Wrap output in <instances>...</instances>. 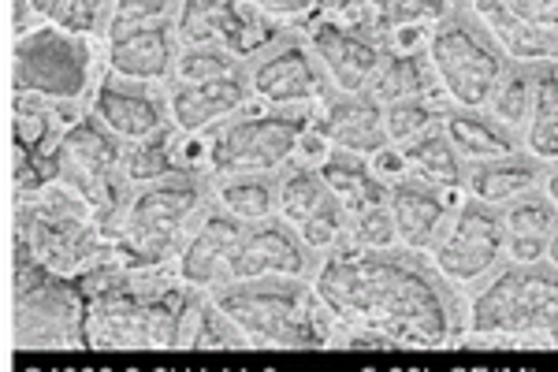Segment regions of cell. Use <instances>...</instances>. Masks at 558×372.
<instances>
[{"instance_id":"1","label":"cell","mask_w":558,"mask_h":372,"mask_svg":"<svg viewBox=\"0 0 558 372\" xmlns=\"http://www.w3.org/2000/svg\"><path fill=\"white\" fill-rule=\"evenodd\" d=\"M313 287L336 321V347L444 350L465 332V295L421 250L347 239L320 257Z\"/></svg>"},{"instance_id":"2","label":"cell","mask_w":558,"mask_h":372,"mask_svg":"<svg viewBox=\"0 0 558 372\" xmlns=\"http://www.w3.org/2000/svg\"><path fill=\"white\" fill-rule=\"evenodd\" d=\"M317 265L320 257L305 247L302 235L283 216L239 220L216 202L175 257V272L197 290H216L223 284L260 276L313 279Z\"/></svg>"},{"instance_id":"3","label":"cell","mask_w":558,"mask_h":372,"mask_svg":"<svg viewBox=\"0 0 558 372\" xmlns=\"http://www.w3.org/2000/svg\"><path fill=\"white\" fill-rule=\"evenodd\" d=\"M213 205V176L202 168H179L165 179L131 187L116 216L105 224L116 261L138 268L175 265L179 250Z\"/></svg>"},{"instance_id":"4","label":"cell","mask_w":558,"mask_h":372,"mask_svg":"<svg viewBox=\"0 0 558 372\" xmlns=\"http://www.w3.org/2000/svg\"><path fill=\"white\" fill-rule=\"evenodd\" d=\"M470 347H533L558 350V268L551 261H507L465 295Z\"/></svg>"},{"instance_id":"5","label":"cell","mask_w":558,"mask_h":372,"mask_svg":"<svg viewBox=\"0 0 558 372\" xmlns=\"http://www.w3.org/2000/svg\"><path fill=\"white\" fill-rule=\"evenodd\" d=\"M213 302L246 335L250 350L336 347V321L324 310L313 279L260 276L209 290Z\"/></svg>"},{"instance_id":"6","label":"cell","mask_w":558,"mask_h":372,"mask_svg":"<svg viewBox=\"0 0 558 372\" xmlns=\"http://www.w3.org/2000/svg\"><path fill=\"white\" fill-rule=\"evenodd\" d=\"M15 247L31 250L41 265L64 276H83L101 261H112V242L105 239L97 213L68 187L52 183L15 208Z\"/></svg>"},{"instance_id":"7","label":"cell","mask_w":558,"mask_h":372,"mask_svg":"<svg viewBox=\"0 0 558 372\" xmlns=\"http://www.w3.org/2000/svg\"><path fill=\"white\" fill-rule=\"evenodd\" d=\"M317 108H265L250 105L235 120L205 134V165L213 179L279 176L294 157Z\"/></svg>"},{"instance_id":"8","label":"cell","mask_w":558,"mask_h":372,"mask_svg":"<svg viewBox=\"0 0 558 372\" xmlns=\"http://www.w3.org/2000/svg\"><path fill=\"white\" fill-rule=\"evenodd\" d=\"M425 57L436 71L444 101L462 108L488 105L495 83L514 63L488 34V26L473 15L470 0H462L454 12H447L444 20L428 26Z\"/></svg>"},{"instance_id":"9","label":"cell","mask_w":558,"mask_h":372,"mask_svg":"<svg viewBox=\"0 0 558 372\" xmlns=\"http://www.w3.org/2000/svg\"><path fill=\"white\" fill-rule=\"evenodd\" d=\"M86 295L78 276L15 247V350H86Z\"/></svg>"},{"instance_id":"10","label":"cell","mask_w":558,"mask_h":372,"mask_svg":"<svg viewBox=\"0 0 558 372\" xmlns=\"http://www.w3.org/2000/svg\"><path fill=\"white\" fill-rule=\"evenodd\" d=\"M97 38L41 23L12 41V86L45 101L89 105L97 86Z\"/></svg>"},{"instance_id":"11","label":"cell","mask_w":558,"mask_h":372,"mask_svg":"<svg viewBox=\"0 0 558 372\" xmlns=\"http://www.w3.org/2000/svg\"><path fill=\"white\" fill-rule=\"evenodd\" d=\"M57 183L68 187L75 197L97 213V224H105L116 216V208L128 197V176H123V160H128V142L116 139L108 127L97 120L94 112L78 116L75 123L64 131L57 153Z\"/></svg>"},{"instance_id":"12","label":"cell","mask_w":558,"mask_h":372,"mask_svg":"<svg viewBox=\"0 0 558 372\" xmlns=\"http://www.w3.org/2000/svg\"><path fill=\"white\" fill-rule=\"evenodd\" d=\"M428 257L444 272L447 284L458 287L462 295L481 287L492 272L507 265V228H502L499 205L476 202V197L465 194L454 205L451 220H447L436 247L428 250Z\"/></svg>"},{"instance_id":"13","label":"cell","mask_w":558,"mask_h":372,"mask_svg":"<svg viewBox=\"0 0 558 372\" xmlns=\"http://www.w3.org/2000/svg\"><path fill=\"white\" fill-rule=\"evenodd\" d=\"M302 38L317 52L324 75L336 94H365L380 68L391 57V41L384 34L368 31V26H350L343 20H331L324 12H313L302 26Z\"/></svg>"},{"instance_id":"14","label":"cell","mask_w":558,"mask_h":372,"mask_svg":"<svg viewBox=\"0 0 558 372\" xmlns=\"http://www.w3.org/2000/svg\"><path fill=\"white\" fill-rule=\"evenodd\" d=\"M250 89L254 105L265 108H317L331 94V83L302 31H287L272 49L250 60Z\"/></svg>"},{"instance_id":"15","label":"cell","mask_w":558,"mask_h":372,"mask_svg":"<svg viewBox=\"0 0 558 372\" xmlns=\"http://www.w3.org/2000/svg\"><path fill=\"white\" fill-rule=\"evenodd\" d=\"M279 216L317 257L347 242V208L310 160H291L279 171Z\"/></svg>"},{"instance_id":"16","label":"cell","mask_w":558,"mask_h":372,"mask_svg":"<svg viewBox=\"0 0 558 372\" xmlns=\"http://www.w3.org/2000/svg\"><path fill=\"white\" fill-rule=\"evenodd\" d=\"M470 8L514 63H558V0H470Z\"/></svg>"},{"instance_id":"17","label":"cell","mask_w":558,"mask_h":372,"mask_svg":"<svg viewBox=\"0 0 558 372\" xmlns=\"http://www.w3.org/2000/svg\"><path fill=\"white\" fill-rule=\"evenodd\" d=\"M89 112L128 145L172 127V116H168V86L134 83V79H120L105 68L94 94H89Z\"/></svg>"},{"instance_id":"18","label":"cell","mask_w":558,"mask_h":372,"mask_svg":"<svg viewBox=\"0 0 558 372\" xmlns=\"http://www.w3.org/2000/svg\"><path fill=\"white\" fill-rule=\"evenodd\" d=\"M254 105L250 68L205 83H168V116L183 134H209Z\"/></svg>"},{"instance_id":"19","label":"cell","mask_w":558,"mask_h":372,"mask_svg":"<svg viewBox=\"0 0 558 372\" xmlns=\"http://www.w3.org/2000/svg\"><path fill=\"white\" fill-rule=\"evenodd\" d=\"M179 57V34L172 23H153L138 26L128 34H112L101 41V68L120 79H134V83L168 86L175 75Z\"/></svg>"},{"instance_id":"20","label":"cell","mask_w":558,"mask_h":372,"mask_svg":"<svg viewBox=\"0 0 558 372\" xmlns=\"http://www.w3.org/2000/svg\"><path fill=\"white\" fill-rule=\"evenodd\" d=\"M465 194H447V190L428 187L413 176L395 179L391 190H387V205H391L399 247L428 253L439 242V235H444L447 220H451L454 205Z\"/></svg>"},{"instance_id":"21","label":"cell","mask_w":558,"mask_h":372,"mask_svg":"<svg viewBox=\"0 0 558 372\" xmlns=\"http://www.w3.org/2000/svg\"><path fill=\"white\" fill-rule=\"evenodd\" d=\"M313 127L324 134V142L331 149H350L362 153V157H376L387 149V127H384V105L373 101L368 94H336L317 105Z\"/></svg>"},{"instance_id":"22","label":"cell","mask_w":558,"mask_h":372,"mask_svg":"<svg viewBox=\"0 0 558 372\" xmlns=\"http://www.w3.org/2000/svg\"><path fill=\"white\" fill-rule=\"evenodd\" d=\"M544 171L547 165L536 160L529 149L507 153V157H492V160H476L465 171V194L476 197V202L488 205H507L514 197L529 194V190L544 187Z\"/></svg>"},{"instance_id":"23","label":"cell","mask_w":558,"mask_h":372,"mask_svg":"<svg viewBox=\"0 0 558 372\" xmlns=\"http://www.w3.org/2000/svg\"><path fill=\"white\" fill-rule=\"evenodd\" d=\"M395 149L402 157V176H413L428 187L447 190V194H465V171H470V165L454 149V142L447 139L444 123L407 145H395Z\"/></svg>"},{"instance_id":"24","label":"cell","mask_w":558,"mask_h":372,"mask_svg":"<svg viewBox=\"0 0 558 372\" xmlns=\"http://www.w3.org/2000/svg\"><path fill=\"white\" fill-rule=\"evenodd\" d=\"M444 131H447V139L454 142V149L465 157V165L525 149L518 134L507 131V127L495 120L492 112H484V108H462V105L444 101Z\"/></svg>"},{"instance_id":"25","label":"cell","mask_w":558,"mask_h":372,"mask_svg":"<svg viewBox=\"0 0 558 372\" xmlns=\"http://www.w3.org/2000/svg\"><path fill=\"white\" fill-rule=\"evenodd\" d=\"M317 168L324 183L336 190V197L343 202L347 213L373 202H387L391 183L380 179V171L373 168V157H362V153H350V149H328Z\"/></svg>"},{"instance_id":"26","label":"cell","mask_w":558,"mask_h":372,"mask_svg":"<svg viewBox=\"0 0 558 372\" xmlns=\"http://www.w3.org/2000/svg\"><path fill=\"white\" fill-rule=\"evenodd\" d=\"M365 94L380 105L413 101V97H444L425 49H395Z\"/></svg>"},{"instance_id":"27","label":"cell","mask_w":558,"mask_h":372,"mask_svg":"<svg viewBox=\"0 0 558 372\" xmlns=\"http://www.w3.org/2000/svg\"><path fill=\"white\" fill-rule=\"evenodd\" d=\"M521 145H525L536 160H544V165L558 160V63H539L536 68L533 116H529V123H525Z\"/></svg>"},{"instance_id":"28","label":"cell","mask_w":558,"mask_h":372,"mask_svg":"<svg viewBox=\"0 0 558 372\" xmlns=\"http://www.w3.org/2000/svg\"><path fill=\"white\" fill-rule=\"evenodd\" d=\"M179 168H191V165H186V153H183V131H175V127H165V131L128 145V160H123L128 187L153 183V179H165Z\"/></svg>"},{"instance_id":"29","label":"cell","mask_w":558,"mask_h":372,"mask_svg":"<svg viewBox=\"0 0 558 372\" xmlns=\"http://www.w3.org/2000/svg\"><path fill=\"white\" fill-rule=\"evenodd\" d=\"M213 202L239 220H268L279 216V176L213 179Z\"/></svg>"},{"instance_id":"30","label":"cell","mask_w":558,"mask_h":372,"mask_svg":"<svg viewBox=\"0 0 558 372\" xmlns=\"http://www.w3.org/2000/svg\"><path fill=\"white\" fill-rule=\"evenodd\" d=\"M533 97H536V68H529V63H510L499 83H495L484 112H492L507 131H514L521 139L529 116H533Z\"/></svg>"},{"instance_id":"31","label":"cell","mask_w":558,"mask_h":372,"mask_svg":"<svg viewBox=\"0 0 558 372\" xmlns=\"http://www.w3.org/2000/svg\"><path fill=\"white\" fill-rule=\"evenodd\" d=\"M239 8L242 0H179V12H175L179 45L223 41L228 23L235 20Z\"/></svg>"},{"instance_id":"32","label":"cell","mask_w":558,"mask_h":372,"mask_svg":"<svg viewBox=\"0 0 558 372\" xmlns=\"http://www.w3.org/2000/svg\"><path fill=\"white\" fill-rule=\"evenodd\" d=\"M499 213H502V228H507V235H514V239H551L558 224V205L547 197L544 187L507 202Z\"/></svg>"},{"instance_id":"33","label":"cell","mask_w":558,"mask_h":372,"mask_svg":"<svg viewBox=\"0 0 558 372\" xmlns=\"http://www.w3.org/2000/svg\"><path fill=\"white\" fill-rule=\"evenodd\" d=\"M250 68L246 60H239L228 45L220 41H202V45H179L175 57V75L172 83H205V79L235 75V71Z\"/></svg>"},{"instance_id":"34","label":"cell","mask_w":558,"mask_h":372,"mask_svg":"<svg viewBox=\"0 0 558 372\" xmlns=\"http://www.w3.org/2000/svg\"><path fill=\"white\" fill-rule=\"evenodd\" d=\"M365 4L373 12L376 31L391 38L402 26H432L447 12H454L462 0H365Z\"/></svg>"},{"instance_id":"35","label":"cell","mask_w":558,"mask_h":372,"mask_svg":"<svg viewBox=\"0 0 558 372\" xmlns=\"http://www.w3.org/2000/svg\"><path fill=\"white\" fill-rule=\"evenodd\" d=\"M439 123H444V97H413V101L384 105V127L391 145H407Z\"/></svg>"},{"instance_id":"36","label":"cell","mask_w":558,"mask_h":372,"mask_svg":"<svg viewBox=\"0 0 558 372\" xmlns=\"http://www.w3.org/2000/svg\"><path fill=\"white\" fill-rule=\"evenodd\" d=\"M347 239L357 247H399V235H395L391 205L373 202L362 208H350L347 213Z\"/></svg>"},{"instance_id":"37","label":"cell","mask_w":558,"mask_h":372,"mask_svg":"<svg viewBox=\"0 0 558 372\" xmlns=\"http://www.w3.org/2000/svg\"><path fill=\"white\" fill-rule=\"evenodd\" d=\"M175 12H179V0H116L112 23H108L105 38L138 31V26H153V23H172Z\"/></svg>"},{"instance_id":"38","label":"cell","mask_w":558,"mask_h":372,"mask_svg":"<svg viewBox=\"0 0 558 372\" xmlns=\"http://www.w3.org/2000/svg\"><path fill=\"white\" fill-rule=\"evenodd\" d=\"M116 0H64L57 23L71 34H86V38L105 41L108 23H112Z\"/></svg>"},{"instance_id":"39","label":"cell","mask_w":558,"mask_h":372,"mask_svg":"<svg viewBox=\"0 0 558 372\" xmlns=\"http://www.w3.org/2000/svg\"><path fill=\"white\" fill-rule=\"evenodd\" d=\"M246 4H254L257 12L268 15V20H276L294 31V26H302L313 12H317L324 0H246Z\"/></svg>"},{"instance_id":"40","label":"cell","mask_w":558,"mask_h":372,"mask_svg":"<svg viewBox=\"0 0 558 372\" xmlns=\"http://www.w3.org/2000/svg\"><path fill=\"white\" fill-rule=\"evenodd\" d=\"M31 4H34V12H38L41 23H57V15H60V8H64V0H31Z\"/></svg>"},{"instance_id":"41","label":"cell","mask_w":558,"mask_h":372,"mask_svg":"<svg viewBox=\"0 0 558 372\" xmlns=\"http://www.w3.org/2000/svg\"><path fill=\"white\" fill-rule=\"evenodd\" d=\"M544 190H547V197L558 205V160H551L547 171H544Z\"/></svg>"},{"instance_id":"42","label":"cell","mask_w":558,"mask_h":372,"mask_svg":"<svg viewBox=\"0 0 558 372\" xmlns=\"http://www.w3.org/2000/svg\"><path fill=\"white\" fill-rule=\"evenodd\" d=\"M544 261H551V265L558 268V224H555L551 239H547V257H544Z\"/></svg>"}]
</instances>
